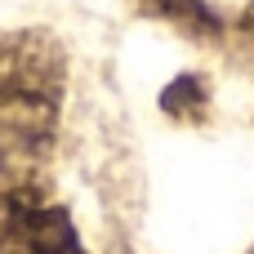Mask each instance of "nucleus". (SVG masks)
<instances>
[{
    "label": "nucleus",
    "mask_w": 254,
    "mask_h": 254,
    "mask_svg": "<svg viewBox=\"0 0 254 254\" xmlns=\"http://www.w3.org/2000/svg\"><path fill=\"white\" fill-rule=\"evenodd\" d=\"M143 9H147L152 18L174 22V27L188 31V36H201V40L223 31V18H219L214 9H205L201 0H143Z\"/></svg>",
    "instance_id": "7ed1b4c3"
},
{
    "label": "nucleus",
    "mask_w": 254,
    "mask_h": 254,
    "mask_svg": "<svg viewBox=\"0 0 254 254\" xmlns=\"http://www.w3.org/2000/svg\"><path fill=\"white\" fill-rule=\"evenodd\" d=\"M67 58L45 31L0 36V188L31 183L63 116Z\"/></svg>",
    "instance_id": "f257e3e1"
},
{
    "label": "nucleus",
    "mask_w": 254,
    "mask_h": 254,
    "mask_svg": "<svg viewBox=\"0 0 254 254\" xmlns=\"http://www.w3.org/2000/svg\"><path fill=\"white\" fill-rule=\"evenodd\" d=\"M0 254H89L71 214L36 183L0 188Z\"/></svg>",
    "instance_id": "f03ea898"
},
{
    "label": "nucleus",
    "mask_w": 254,
    "mask_h": 254,
    "mask_svg": "<svg viewBox=\"0 0 254 254\" xmlns=\"http://www.w3.org/2000/svg\"><path fill=\"white\" fill-rule=\"evenodd\" d=\"M165 112H179V116H196L201 107H205V85H201V76H179L170 89H165Z\"/></svg>",
    "instance_id": "20e7f679"
}]
</instances>
